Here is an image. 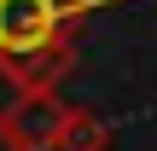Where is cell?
I'll return each mask as SVG.
<instances>
[{
	"mask_svg": "<svg viewBox=\"0 0 157 151\" xmlns=\"http://www.w3.org/2000/svg\"><path fill=\"white\" fill-rule=\"evenodd\" d=\"M76 0H0V76L12 93H47L76 64Z\"/></svg>",
	"mask_w": 157,
	"mask_h": 151,
	"instance_id": "1",
	"label": "cell"
},
{
	"mask_svg": "<svg viewBox=\"0 0 157 151\" xmlns=\"http://www.w3.org/2000/svg\"><path fill=\"white\" fill-rule=\"evenodd\" d=\"M70 111H76V105H64L58 87H47V93H17V99L6 105V128L17 134L23 151H52L58 134H64V122H70Z\"/></svg>",
	"mask_w": 157,
	"mask_h": 151,
	"instance_id": "2",
	"label": "cell"
},
{
	"mask_svg": "<svg viewBox=\"0 0 157 151\" xmlns=\"http://www.w3.org/2000/svg\"><path fill=\"white\" fill-rule=\"evenodd\" d=\"M111 140H117V128L99 111H70V122H64L52 151H111Z\"/></svg>",
	"mask_w": 157,
	"mask_h": 151,
	"instance_id": "3",
	"label": "cell"
},
{
	"mask_svg": "<svg viewBox=\"0 0 157 151\" xmlns=\"http://www.w3.org/2000/svg\"><path fill=\"white\" fill-rule=\"evenodd\" d=\"M0 151H23V145H17V134L6 128V111H0Z\"/></svg>",
	"mask_w": 157,
	"mask_h": 151,
	"instance_id": "4",
	"label": "cell"
},
{
	"mask_svg": "<svg viewBox=\"0 0 157 151\" xmlns=\"http://www.w3.org/2000/svg\"><path fill=\"white\" fill-rule=\"evenodd\" d=\"M99 6H117V0H76V12L87 17V12H99Z\"/></svg>",
	"mask_w": 157,
	"mask_h": 151,
	"instance_id": "5",
	"label": "cell"
}]
</instances>
